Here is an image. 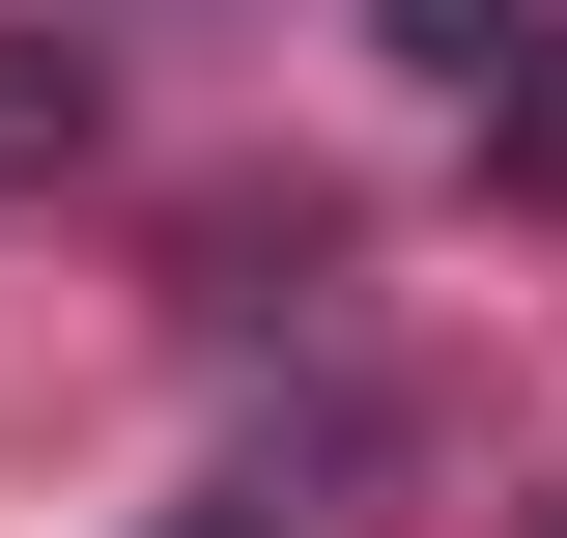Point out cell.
<instances>
[{"label": "cell", "instance_id": "cell-1", "mask_svg": "<svg viewBox=\"0 0 567 538\" xmlns=\"http://www.w3.org/2000/svg\"><path fill=\"white\" fill-rule=\"evenodd\" d=\"M369 29H398L425 85H511V58H539V29H511V0H369Z\"/></svg>", "mask_w": 567, "mask_h": 538}, {"label": "cell", "instance_id": "cell-2", "mask_svg": "<svg viewBox=\"0 0 567 538\" xmlns=\"http://www.w3.org/2000/svg\"><path fill=\"white\" fill-rule=\"evenodd\" d=\"M58 142H85V58H58V29H0V170H58Z\"/></svg>", "mask_w": 567, "mask_h": 538}, {"label": "cell", "instance_id": "cell-3", "mask_svg": "<svg viewBox=\"0 0 567 538\" xmlns=\"http://www.w3.org/2000/svg\"><path fill=\"white\" fill-rule=\"evenodd\" d=\"M171 538H284V510H171Z\"/></svg>", "mask_w": 567, "mask_h": 538}]
</instances>
